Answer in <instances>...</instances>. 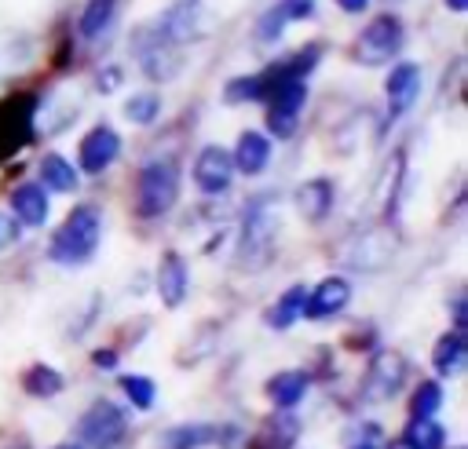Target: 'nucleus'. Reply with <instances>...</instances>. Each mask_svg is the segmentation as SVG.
<instances>
[{"label":"nucleus","instance_id":"f257e3e1","mask_svg":"<svg viewBox=\"0 0 468 449\" xmlns=\"http://www.w3.org/2000/svg\"><path fill=\"white\" fill-rule=\"evenodd\" d=\"M278 204L274 193L267 197H252L245 215H241V234H238V263L241 270H263L274 259L278 248Z\"/></svg>","mask_w":468,"mask_h":449},{"label":"nucleus","instance_id":"f03ea898","mask_svg":"<svg viewBox=\"0 0 468 449\" xmlns=\"http://www.w3.org/2000/svg\"><path fill=\"white\" fill-rule=\"evenodd\" d=\"M102 237V215L95 204H77L69 208V215L58 223V230L48 241V256L58 266H84Z\"/></svg>","mask_w":468,"mask_h":449},{"label":"nucleus","instance_id":"7ed1b4c3","mask_svg":"<svg viewBox=\"0 0 468 449\" xmlns=\"http://www.w3.org/2000/svg\"><path fill=\"white\" fill-rule=\"evenodd\" d=\"M179 197V164L172 157H154L139 168L135 179V215L161 219Z\"/></svg>","mask_w":468,"mask_h":449},{"label":"nucleus","instance_id":"20e7f679","mask_svg":"<svg viewBox=\"0 0 468 449\" xmlns=\"http://www.w3.org/2000/svg\"><path fill=\"white\" fill-rule=\"evenodd\" d=\"M402 40H406L402 18H399V15H377V18H369V26L355 37V44L347 47V55H351V62H358V66H384V62H391V58L402 51Z\"/></svg>","mask_w":468,"mask_h":449},{"label":"nucleus","instance_id":"39448f33","mask_svg":"<svg viewBox=\"0 0 468 449\" xmlns=\"http://www.w3.org/2000/svg\"><path fill=\"white\" fill-rule=\"evenodd\" d=\"M410 380V361L402 350H391V347H373V358L358 380V391H362V402L369 405H380L388 398H395L402 391V383Z\"/></svg>","mask_w":468,"mask_h":449},{"label":"nucleus","instance_id":"423d86ee","mask_svg":"<svg viewBox=\"0 0 468 449\" xmlns=\"http://www.w3.org/2000/svg\"><path fill=\"white\" fill-rule=\"evenodd\" d=\"M33 120H37V91H7L0 99V161L15 157L22 146L33 142Z\"/></svg>","mask_w":468,"mask_h":449},{"label":"nucleus","instance_id":"0eeeda50","mask_svg":"<svg viewBox=\"0 0 468 449\" xmlns=\"http://www.w3.org/2000/svg\"><path fill=\"white\" fill-rule=\"evenodd\" d=\"M128 431V412L117 402L99 398L80 420H77V438L88 449H117Z\"/></svg>","mask_w":468,"mask_h":449},{"label":"nucleus","instance_id":"6e6552de","mask_svg":"<svg viewBox=\"0 0 468 449\" xmlns=\"http://www.w3.org/2000/svg\"><path fill=\"white\" fill-rule=\"evenodd\" d=\"M307 102V80H285L278 88H271L263 95L267 106V131L274 139H292L296 124H300V110Z\"/></svg>","mask_w":468,"mask_h":449},{"label":"nucleus","instance_id":"1a4fd4ad","mask_svg":"<svg viewBox=\"0 0 468 449\" xmlns=\"http://www.w3.org/2000/svg\"><path fill=\"white\" fill-rule=\"evenodd\" d=\"M132 51H135V58H139V66H143V73L150 77V80H172L176 77V69H179V55H176V44H168L154 26L146 29H139L135 37H132Z\"/></svg>","mask_w":468,"mask_h":449},{"label":"nucleus","instance_id":"9d476101","mask_svg":"<svg viewBox=\"0 0 468 449\" xmlns=\"http://www.w3.org/2000/svg\"><path fill=\"white\" fill-rule=\"evenodd\" d=\"M417 95H420V66H417V62H399V66L388 73V80H384V99H388L384 128L395 124V120H402V117L413 110Z\"/></svg>","mask_w":468,"mask_h":449},{"label":"nucleus","instance_id":"9b49d317","mask_svg":"<svg viewBox=\"0 0 468 449\" xmlns=\"http://www.w3.org/2000/svg\"><path fill=\"white\" fill-rule=\"evenodd\" d=\"M154 29L168 40V44H190V40H197L201 33H205V7L197 4V0H179V4H172L157 22H154Z\"/></svg>","mask_w":468,"mask_h":449},{"label":"nucleus","instance_id":"f8f14e48","mask_svg":"<svg viewBox=\"0 0 468 449\" xmlns=\"http://www.w3.org/2000/svg\"><path fill=\"white\" fill-rule=\"evenodd\" d=\"M117 153H121V135H117L110 124H95V128L80 139V150H77L80 172H84V175H102V172L117 161Z\"/></svg>","mask_w":468,"mask_h":449},{"label":"nucleus","instance_id":"ddd939ff","mask_svg":"<svg viewBox=\"0 0 468 449\" xmlns=\"http://www.w3.org/2000/svg\"><path fill=\"white\" fill-rule=\"evenodd\" d=\"M230 179H234V161H230V150H223V146H205L201 153H197V161H194V183H197V190L201 193H223L227 186H230Z\"/></svg>","mask_w":468,"mask_h":449},{"label":"nucleus","instance_id":"4468645a","mask_svg":"<svg viewBox=\"0 0 468 449\" xmlns=\"http://www.w3.org/2000/svg\"><path fill=\"white\" fill-rule=\"evenodd\" d=\"M351 299V285L344 277H322L314 288H307V299H303V318L311 321H322V318H333L347 307Z\"/></svg>","mask_w":468,"mask_h":449},{"label":"nucleus","instance_id":"2eb2a0df","mask_svg":"<svg viewBox=\"0 0 468 449\" xmlns=\"http://www.w3.org/2000/svg\"><path fill=\"white\" fill-rule=\"evenodd\" d=\"M296 438H300V416L292 409H274L249 438V449H292Z\"/></svg>","mask_w":468,"mask_h":449},{"label":"nucleus","instance_id":"dca6fc26","mask_svg":"<svg viewBox=\"0 0 468 449\" xmlns=\"http://www.w3.org/2000/svg\"><path fill=\"white\" fill-rule=\"evenodd\" d=\"M292 204L296 212L307 219V223H322L329 212H333V183L325 175H314V179H303L292 193Z\"/></svg>","mask_w":468,"mask_h":449},{"label":"nucleus","instance_id":"f3484780","mask_svg":"<svg viewBox=\"0 0 468 449\" xmlns=\"http://www.w3.org/2000/svg\"><path fill=\"white\" fill-rule=\"evenodd\" d=\"M186 288H190L186 259L179 252H165L161 263H157V292H161V303L165 307H179L186 299Z\"/></svg>","mask_w":468,"mask_h":449},{"label":"nucleus","instance_id":"a211bd4d","mask_svg":"<svg viewBox=\"0 0 468 449\" xmlns=\"http://www.w3.org/2000/svg\"><path fill=\"white\" fill-rule=\"evenodd\" d=\"M307 387H311V372L307 369H282V372H274L267 380L263 394H267V402L274 409H296L303 402Z\"/></svg>","mask_w":468,"mask_h":449},{"label":"nucleus","instance_id":"6ab92c4d","mask_svg":"<svg viewBox=\"0 0 468 449\" xmlns=\"http://www.w3.org/2000/svg\"><path fill=\"white\" fill-rule=\"evenodd\" d=\"M230 161L241 175H260L271 164V139L263 131H241L238 142H234Z\"/></svg>","mask_w":468,"mask_h":449},{"label":"nucleus","instance_id":"aec40b11","mask_svg":"<svg viewBox=\"0 0 468 449\" xmlns=\"http://www.w3.org/2000/svg\"><path fill=\"white\" fill-rule=\"evenodd\" d=\"M311 11H314V0H282V4H274V7L256 22V37H260L263 44H271V40H278V37L285 33L289 22L311 18Z\"/></svg>","mask_w":468,"mask_h":449},{"label":"nucleus","instance_id":"412c9836","mask_svg":"<svg viewBox=\"0 0 468 449\" xmlns=\"http://www.w3.org/2000/svg\"><path fill=\"white\" fill-rule=\"evenodd\" d=\"M402 175H406V153H402V150H395V153L388 157V164H384L380 179H377V197H373V204H377L380 219H391V215H395L399 190H402Z\"/></svg>","mask_w":468,"mask_h":449},{"label":"nucleus","instance_id":"4be33fe9","mask_svg":"<svg viewBox=\"0 0 468 449\" xmlns=\"http://www.w3.org/2000/svg\"><path fill=\"white\" fill-rule=\"evenodd\" d=\"M11 212L22 226H44L48 223V190L40 183H22L11 190Z\"/></svg>","mask_w":468,"mask_h":449},{"label":"nucleus","instance_id":"5701e85b","mask_svg":"<svg viewBox=\"0 0 468 449\" xmlns=\"http://www.w3.org/2000/svg\"><path fill=\"white\" fill-rule=\"evenodd\" d=\"M468 361V339H464V329H450L435 339L431 347V365L439 376H457Z\"/></svg>","mask_w":468,"mask_h":449},{"label":"nucleus","instance_id":"b1692460","mask_svg":"<svg viewBox=\"0 0 468 449\" xmlns=\"http://www.w3.org/2000/svg\"><path fill=\"white\" fill-rule=\"evenodd\" d=\"M37 175H40V186H44V190H51V193H73V190L80 186L77 168H73L62 153H44V157H40Z\"/></svg>","mask_w":468,"mask_h":449},{"label":"nucleus","instance_id":"393cba45","mask_svg":"<svg viewBox=\"0 0 468 449\" xmlns=\"http://www.w3.org/2000/svg\"><path fill=\"white\" fill-rule=\"evenodd\" d=\"M219 442L216 423H176L161 434V449H205Z\"/></svg>","mask_w":468,"mask_h":449},{"label":"nucleus","instance_id":"a878e982","mask_svg":"<svg viewBox=\"0 0 468 449\" xmlns=\"http://www.w3.org/2000/svg\"><path fill=\"white\" fill-rule=\"evenodd\" d=\"M303 299H307V288H303V285H289V288L278 296V303L263 314V321H267L274 332H282V329L296 325V321L303 318Z\"/></svg>","mask_w":468,"mask_h":449},{"label":"nucleus","instance_id":"bb28decb","mask_svg":"<svg viewBox=\"0 0 468 449\" xmlns=\"http://www.w3.org/2000/svg\"><path fill=\"white\" fill-rule=\"evenodd\" d=\"M113 15H117V0H88L80 7V18H77V33L84 40H99L110 26H113Z\"/></svg>","mask_w":468,"mask_h":449},{"label":"nucleus","instance_id":"cd10ccee","mask_svg":"<svg viewBox=\"0 0 468 449\" xmlns=\"http://www.w3.org/2000/svg\"><path fill=\"white\" fill-rule=\"evenodd\" d=\"M62 387H66V380H62V372L51 369V365H29V369L22 372V391H26L29 398H55Z\"/></svg>","mask_w":468,"mask_h":449},{"label":"nucleus","instance_id":"c85d7f7f","mask_svg":"<svg viewBox=\"0 0 468 449\" xmlns=\"http://www.w3.org/2000/svg\"><path fill=\"white\" fill-rule=\"evenodd\" d=\"M442 409V383L435 380H420L410 394V420H424V416H435Z\"/></svg>","mask_w":468,"mask_h":449},{"label":"nucleus","instance_id":"c756f323","mask_svg":"<svg viewBox=\"0 0 468 449\" xmlns=\"http://www.w3.org/2000/svg\"><path fill=\"white\" fill-rule=\"evenodd\" d=\"M402 438H410L417 449H446V427H442L435 416H424V420H410Z\"/></svg>","mask_w":468,"mask_h":449},{"label":"nucleus","instance_id":"7c9ffc66","mask_svg":"<svg viewBox=\"0 0 468 449\" xmlns=\"http://www.w3.org/2000/svg\"><path fill=\"white\" fill-rule=\"evenodd\" d=\"M121 391H124L128 402H132L135 409H143V412L157 402V387H154V380H150V376H139V372H124V376H121Z\"/></svg>","mask_w":468,"mask_h":449},{"label":"nucleus","instance_id":"2f4dec72","mask_svg":"<svg viewBox=\"0 0 468 449\" xmlns=\"http://www.w3.org/2000/svg\"><path fill=\"white\" fill-rule=\"evenodd\" d=\"M157 113H161V95L157 91H139V95H132L124 102V117L132 124H154Z\"/></svg>","mask_w":468,"mask_h":449},{"label":"nucleus","instance_id":"473e14b6","mask_svg":"<svg viewBox=\"0 0 468 449\" xmlns=\"http://www.w3.org/2000/svg\"><path fill=\"white\" fill-rule=\"evenodd\" d=\"M384 427L373 423V420H358L351 431H347V442L344 449H384Z\"/></svg>","mask_w":468,"mask_h":449},{"label":"nucleus","instance_id":"72a5a7b5","mask_svg":"<svg viewBox=\"0 0 468 449\" xmlns=\"http://www.w3.org/2000/svg\"><path fill=\"white\" fill-rule=\"evenodd\" d=\"M223 102L227 106H241V102H260V91H256V77L245 73V77H234L223 84Z\"/></svg>","mask_w":468,"mask_h":449},{"label":"nucleus","instance_id":"f704fd0d","mask_svg":"<svg viewBox=\"0 0 468 449\" xmlns=\"http://www.w3.org/2000/svg\"><path fill=\"white\" fill-rule=\"evenodd\" d=\"M18 237H22V223H18L11 212H0V252L11 248Z\"/></svg>","mask_w":468,"mask_h":449},{"label":"nucleus","instance_id":"c9c22d12","mask_svg":"<svg viewBox=\"0 0 468 449\" xmlns=\"http://www.w3.org/2000/svg\"><path fill=\"white\" fill-rule=\"evenodd\" d=\"M121 80H124V69L110 62V66H102V69H99V77H95V88H99L102 95H110V91H117V84H121Z\"/></svg>","mask_w":468,"mask_h":449},{"label":"nucleus","instance_id":"e433bc0d","mask_svg":"<svg viewBox=\"0 0 468 449\" xmlns=\"http://www.w3.org/2000/svg\"><path fill=\"white\" fill-rule=\"evenodd\" d=\"M117 361H121V350H113V347L91 350V365H95V369H117Z\"/></svg>","mask_w":468,"mask_h":449},{"label":"nucleus","instance_id":"4c0bfd02","mask_svg":"<svg viewBox=\"0 0 468 449\" xmlns=\"http://www.w3.org/2000/svg\"><path fill=\"white\" fill-rule=\"evenodd\" d=\"M69 58H73V44L62 37V40L55 44V51H51V66H55V69H66V66H69Z\"/></svg>","mask_w":468,"mask_h":449},{"label":"nucleus","instance_id":"58836bf2","mask_svg":"<svg viewBox=\"0 0 468 449\" xmlns=\"http://www.w3.org/2000/svg\"><path fill=\"white\" fill-rule=\"evenodd\" d=\"M468 325V307H464V296L453 299V329H464Z\"/></svg>","mask_w":468,"mask_h":449},{"label":"nucleus","instance_id":"ea45409f","mask_svg":"<svg viewBox=\"0 0 468 449\" xmlns=\"http://www.w3.org/2000/svg\"><path fill=\"white\" fill-rule=\"evenodd\" d=\"M340 11H347V15H362L366 7H369V0H333Z\"/></svg>","mask_w":468,"mask_h":449},{"label":"nucleus","instance_id":"a19ab883","mask_svg":"<svg viewBox=\"0 0 468 449\" xmlns=\"http://www.w3.org/2000/svg\"><path fill=\"white\" fill-rule=\"evenodd\" d=\"M384 449H417L410 438H391V442H384Z\"/></svg>","mask_w":468,"mask_h":449},{"label":"nucleus","instance_id":"79ce46f5","mask_svg":"<svg viewBox=\"0 0 468 449\" xmlns=\"http://www.w3.org/2000/svg\"><path fill=\"white\" fill-rule=\"evenodd\" d=\"M446 7H450V11H464V7H468V0H446Z\"/></svg>","mask_w":468,"mask_h":449},{"label":"nucleus","instance_id":"37998d69","mask_svg":"<svg viewBox=\"0 0 468 449\" xmlns=\"http://www.w3.org/2000/svg\"><path fill=\"white\" fill-rule=\"evenodd\" d=\"M55 449H84V445H77V442H62V445H55Z\"/></svg>","mask_w":468,"mask_h":449},{"label":"nucleus","instance_id":"c03bdc74","mask_svg":"<svg viewBox=\"0 0 468 449\" xmlns=\"http://www.w3.org/2000/svg\"><path fill=\"white\" fill-rule=\"evenodd\" d=\"M453 449H464V445H453Z\"/></svg>","mask_w":468,"mask_h":449}]
</instances>
